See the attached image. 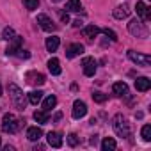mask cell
I'll list each match as a JSON object with an SVG mask.
<instances>
[{
	"instance_id": "obj_1",
	"label": "cell",
	"mask_w": 151,
	"mask_h": 151,
	"mask_svg": "<svg viewBox=\"0 0 151 151\" xmlns=\"http://www.w3.org/2000/svg\"><path fill=\"white\" fill-rule=\"evenodd\" d=\"M7 89H9V96H11V101H13V105L18 109V110H25V107H27V98H25V94H23V91L16 86V84H9L7 86Z\"/></svg>"
},
{
	"instance_id": "obj_2",
	"label": "cell",
	"mask_w": 151,
	"mask_h": 151,
	"mask_svg": "<svg viewBox=\"0 0 151 151\" xmlns=\"http://www.w3.org/2000/svg\"><path fill=\"white\" fill-rule=\"evenodd\" d=\"M112 128H114V132L117 133V137H123V139L130 137V133H132L130 123L126 121V117H124L123 114H116V116H114V119H112Z\"/></svg>"
},
{
	"instance_id": "obj_3",
	"label": "cell",
	"mask_w": 151,
	"mask_h": 151,
	"mask_svg": "<svg viewBox=\"0 0 151 151\" xmlns=\"http://www.w3.org/2000/svg\"><path fill=\"white\" fill-rule=\"evenodd\" d=\"M23 123H25V121H22V119H18L14 114L7 112V114L2 117V130H4L6 133H16V132L23 126Z\"/></svg>"
},
{
	"instance_id": "obj_4",
	"label": "cell",
	"mask_w": 151,
	"mask_h": 151,
	"mask_svg": "<svg viewBox=\"0 0 151 151\" xmlns=\"http://www.w3.org/2000/svg\"><path fill=\"white\" fill-rule=\"evenodd\" d=\"M128 30H130V34L135 36V37H146V36H147L146 25L142 23V20H137V18L128 23Z\"/></svg>"
},
{
	"instance_id": "obj_5",
	"label": "cell",
	"mask_w": 151,
	"mask_h": 151,
	"mask_svg": "<svg viewBox=\"0 0 151 151\" xmlns=\"http://www.w3.org/2000/svg\"><path fill=\"white\" fill-rule=\"evenodd\" d=\"M128 59L132 62H135L137 66H142V68H149L151 66V57L146 55V53H137L135 50H128Z\"/></svg>"
},
{
	"instance_id": "obj_6",
	"label": "cell",
	"mask_w": 151,
	"mask_h": 151,
	"mask_svg": "<svg viewBox=\"0 0 151 151\" xmlns=\"http://www.w3.org/2000/svg\"><path fill=\"white\" fill-rule=\"evenodd\" d=\"M86 114H87V105L82 100H77V101L73 103V112H71L73 119H82Z\"/></svg>"
},
{
	"instance_id": "obj_7",
	"label": "cell",
	"mask_w": 151,
	"mask_h": 151,
	"mask_svg": "<svg viewBox=\"0 0 151 151\" xmlns=\"http://www.w3.org/2000/svg\"><path fill=\"white\" fill-rule=\"evenodd\" d=\"M82 66H84V75H86V77H94V73H96V60L93 57H84Z\"/></svg>"
},
{
	"instance_id": "obj_8",
	"label": "cell",
	"mask_w": 151,
	"mask_h": 151,
	"mask_svg": "<svg viewBox=\"0 0 151 151\" xmlns=\"http://www.w3.org/2000/svg\"><path fill=\"white\" fill-rule=\"evenodd\" d=\"M22 43H23V37H22V36H14V37L9 41V46L6 48V53H7V55H16V52L22 48Z\"/></svg>"
},
{
	"instance_id": "obj_9",
	"label": "cell",
	"mask_w": 151,
	"mask_h": 151,
	"mask_svg": "<svg viewBox=\"0 0 151 151\" xmlns=\"http://www.w3.org/2000/svg\"><path fill=\"white\" fill-rule=\"evenodd\" d=\"M37 23H39V27H41L43 30H46V32H53V30H55L53 22H52L46 14H37Z\"/></svg>"
},
{
	"instance_id": "obj_10",
	"label": "cell",
	"mask_w": 151,
	"mask_h": 151,
	"mask_svg": "<svg viewBox=\"0 0 151 151\" xmlns=\"http://www.w3.org/2000/svg\"><path fill=\"white\" fill-rule=\"evenodd\" d=\"M82 53H84V45H80V43H73L66 48V57L68 59H73V57L82 55Z\"/></svg>"
},
{
	"instance_id": "obj_11",
	"label": "cell",
	"mask_w": 151,
	"mask_h": 151,
	"mask_svg": "<svg viewBox=\"0 0 151 151\" xmlns=\"http://www.w3.org/2000/svg\"><path fill=\"white\" fill-rule=\"evenodd\" d=\"M135 11H137V14H139V18H140L142 22H146V20H149V16H151V11H149V6H146L144 2H137V6H135Z\"/></svg>"
},
{
	"instance_id": "obj_12",
	"label": "cell",
	"mask_w": 151,
	"mask_h": 151,
	"mask_svg": "<svg viewBox=\"0 0 151 151\" xmlns=\"http://www.w3.org/2000/svg\"><path fill=\"white\" fill-rule=\"evenodd\" d=\"M27 78H29V84H32V86H43V84L46 82L45 75H43V73H36V71L27 73Z\"/></svg>"
},
{
	"instance_id": "obj_13",
	"label": "cell",
	"mask_w": 151,
	"mask_h": 151,
	"mask_svg": "<svg viewBox=\"0 0 151 151\" xmlns=\"http://www.w3.org/2000/svg\"><path fill=\"white\" fill-rule=\"evenodd\" d=\"M149 87H151V80L147 77H139L135 80V89L139 93H146V91H149Z\"/></svg>"
},
{
	"instance_id": "obj_14",
	"label": "cell",
	"mask_w": 151,
	"mask_h": 151,
	"mask_svg": "<svg viewBox=\"0 0 151 151\" xmlns=\"http://www.w3.org/2000/svg\"><path fill=\"white\" fill-rule=\"evenodd\" d=\"M46 139H48V144H50L52 147H60V146H62V135H60L59 132H50V133L46 135Z\"/></svg>"
},
{
	"instance_id": "obj_15",
	"label": "cell",
	"mask_w": 151,
	"mask_h": 151,
	"mask_svg": "<svg viewBox=\"0 0 151 151\" xmlns=\"http://www.w3.org/2000/svg\"><path fill=\"white\" fill-rule=\"evenodd\" d=\"M128 16H130V7H128L126 4L117 6V7L114 9V18H116V20H124V18H128Z\"/></svg>"
},
{
	"instance_id": "obj_16",
	"label": "cell",
	"mask_w": 151,
	"mask_h": 151,
	"mask_svg": "<svg viewBox=\"0 0 151 151\" xmlns=\"http://www.w3.org/2000/svg\"><path fill=\"white\" fill-rule=\"evenodd\" d=\"M41 137H43V130H41L39 126H30V128L27 130V139H29V140L36 142V140H39Z\"/></svg>"
},
{
	"instance_id": "obj_17",
	"label": "cell",
	"mask_w": 151,
	"mask_h": 151,
	"mask_svg": "<svg viewBox=\"0 0 151 151\" xmlns=\"http://www.w3.org/2000/svg\"><path fill=\"white\" fill-rule=\"evenodd\" d=\"M112 91H114V94H117V96H126V94H128V86H126L124 82H116V84L112 86Z\"/></svg>"
},
{
	"instance_id": "obj_18",
	"label": "cell",
	"mask_w": 151,
	"mask_h": 151,
	"mask_svg": "<svg viewBox=\"0 0 151 151\" xmlns=\"http://www.w3.org/2000/svg\"><path fill=\"white\" fill-rule=\"evenodd\" d=\"M48 69H50L52 75H60V62H59V59L52 57L48 60Z\"/></svg>"
},
{
	"instance_id": "obj_19",
	"label": "cell",
	"mask_w": 151,
	"mask_h": 151,
	"mask_svg": "<svg viewBox=\"0 0 151 151\" xmlns=\"http://www.w3.org/2000/svg\"><path fill=\"white\" fill-rule=\"evenodd\" d=\"M80 9H82L80 0H68L66 2V11H69V13H78Z\"/></svg>"
},
{
	"instance_id": "obj_20",
	"label": "cell",
	"mask_w": 151,
	"mask_h": 151,
	"mask_svg": "<svg viewBox=\"0 0 151 151\" xmlns=\"http://www.w3.org/2000/svg\"><path fill=\"white\" fill-rule=\"evenodd\" d=\"M59 45H60V39H59L57 36H52V37L46 39V50H48V52H55V50L59 48Z\"/></svg>"
},
{
	"instance_id": "obj_21",
	"label": "cell",
	"mask_w": 151,
	"mask_h": 151,
	"mask_svg": "<svg viewBox=\"0 0 151 151\" xmlns=\"http://www.w3.org/2000/svg\"><path fill=\"white\" fill-rule=\"evenodd\" d=\"M34 119H36L39 124H46V123L50 121V117H48V112H46V110H36V112H34Z\"/></svg>"
},
{
	"instance_id": "obj_22",
	"label": "cell",
	"mask_w": 151,
	"mask_h": 151,
	"mask_svg": "<svg viewBox=\"0 0 151 151\" xmlns=\"http://www.w3.org/2000/svg\"><path fill=\"white\" fill-rule=\"evenodd\" d=\"M116 147H117V144H116V140L112 137H105L103 139V142H101V149L103 151H114Z\"/></svg>"
},
{
	"instance_id": "obj_23",
	"label": "cell",
	"mask_w": 151,
	"mask_h": 151,
	"mask_svg": "<svg viewBox=\"0 0 151 151\" xmlns=\"http://www.w3.org/2000/svg\"><path fill=\"white\" fill-rule=\"evenodd\" d=\"M101 30H100V27H96V25H87L86 29H84V34H86V37H96L98 34H100Z\"/></svg>"
},
{
	"instance_id": "obj_24",
	"label": "cell",
	"mask_w": 151,
	"mask_h": 151,
	"mask_svg": "<svg viewBox=\"0 0 151 151\" xmlns=\"http://www.w3.org/2000/svg\"><path fill=\"white\" fill-rule=\"evenodd\" d=\"M55 105H57V98L53 96V94H50L45 101H43V110H52V109H55Z\"/></svg>"
},
{
	"instance_id": "obj_25",
	"label": "cell",
	"mask_w": 151,
	"mask_h": 151,
	"mask_svg": "<svg viewBox=\"0 0 151 151\" xmlns=\"http://www.w3.org/2000/svg\"><path fill=\"white\" fill-rule=\"evenodd\" d=\"M41 100H43V93H41V91H32V93H29V103L37 105Z\"/></svg>"
},
{
	"instance_id": "obj_26",
	"label": "cell",
	"mask_w": 151,
	"mask_h": 151,
	"mask_svg": "<svg viewBox=\"0 0 151 151\" xmlns=\"http://www.w3.org/2000/svg\"><path fill=\"white\" fill-rule=\"evenodd\" d=\"M23 6L29 9V11H36L39 7V0H23Z\"/></svg>"
},
{
	"instance_id": "obj_27",
	"label": "cell",
	"mask_w": 151,
	"mask_h": 151,
	"mask_svg": "<svg viewBox=\"0 0 151 151\" xmlns=\"http://www.w3.org/2000/svg\"><path fill=\"white\" fill-rule=\"evenodd\" d=\"M14 36H16V34H14V29H11V27H6V29H4V34H2V39H6V41H11Z\"/></svg>"
},
{
	"instance_id": "obj_28",
	"label": "cell",
	"mask_w": 151,
	"mask_h": 151,
	"mask_svg": "<svg viewBox=\"0 0 151 151\" xmlns=\"http://www.w3.org/2000/svg\"><path fill=\"white\" fill-rule=\"evenodd\" d=\"M140 133H142V139H144L146 142H149V140H151V126H149V124H144Z\"/></svg>"
},
{
	"instance_id": "obj_29",
	"label": "cell",
	"mask_w": 151,
	"mask_h": 151,
	"mask_svg": "<svg viewBox=\"0 0 151 151\" xmlns=\"http://www.w3.org/2000/svg\"><path fill=\"white\" fill-rule=\"evenodd\" d=\"M93 100H94L96 103H105V100H107V96H105L103 93H100V91H96V93H93Z\"/></svg>"
},
{
	"instance_id": "obj_30",
	"label": "cell",
	"mask_w": 151,
	"mask_h": 151,
	"mask_svg": "<svg viewBox=\"0 0 151 151\" xmlns=\"http://www.w3.org/2000/svg\"><path fill=\"white\" fill-rule=\"evenodd\" d=\"M68 144H69L71 147H75V146L78 144V135H77V133H69V135H68Z\"/></svg>"
},
{
	"instance_id": "obj_31",
	"label": "cell",
	"mask_w": 151,
	"mask_h": 151,
	"mask_svg": "<svg viewBox=\"0 0 151 151\" xmlns=\"http://www.w3.org/2000/svg\"><path fill=\"white\" fill-rule=\"evenodd\" d=\"M103 34H105L110 41H117V34H116L114 30H110V29H103Z\"/></svg>"
},
{
	"instance_id": "obj_32",
	"label": "cell",
	"mask_w": 151,
	"mask_h": 151,
	"mask_svg": "<svg viewBox=\"0 0 151 151\" xmlns=\"http://www.w3.org/2000/svg\"><path fill=\"white\" fill-rule=\"evenodd\" d=\"M16 55H18V57H22V59H29V57H30V53H29V52H25V50H22V48L16 52Z\"/></svg>"
},
{
	"instance_id": "obj_33",
	"label": "cell",
	"mask_w": 151,
	"mask_h": 151,
	"mask_svg": "<svg viewBox=\"0 0 151 151\" xmlns=\"http://www.w3.org/2000/svg\"><path fill=\"white\" fill-rule=\"evenodd\" d=\"M60 20H62L64 23H68V22H69V16H68V13H60Z\"/></svg>"
},
{
	"instance_id": "obj_34",
	"label": "cell",
	"mask_w": 151,
	"mask_h": 151,
	"mask_svg": "<svg viewBox=\"0 0 151 151\" xmlns=\"http://www.w3.org/2000/svg\"><path fill=\"white\" fill-rule=\"evenodd\" d=\"M89 142H91V144H93V146H96V144H98V137H96V135H93V137H91V140H89Z\"/></svg>"
},
{
	"instance_id": "obj_35",
	"label": "cell",
	"mask_w": 151,
	"mask_h": 151,
	"mask_svg": "<svg viewBox=\"0 0 151 151\" xmlns=\"http://www.w3.org/2000/svg\"><path fill=\"white\" fill-rule=\"evenodd\" d=\"M82 25H84V23H82L80 20H75V22H73V27H77V29H78V27H82Z\"/></svg>"
},
{
	"instance_id": "obj_36",
	"label": "cell",
	"mask_w": 151,
	"mask_h": 151,
	"mask_svg": "<svg viewBox=\"0 0 151 151\" xmlns=\"http://www.w3.org/2000/svg\"><path fill=\"white\" fill-rule=\"evenodd\" d=\"M60 117H62V114H60V112H57V114H55V116H53V121H59V119H60Z\"/></svg>"
},
{
	"instance_id": "obj_37",
	"label": "cell",
	"mask_w": 151,
	"mask_h": 151,
	"mask_svg": "<svg viewBox=\"0 0 151 151\" xmlns=\"http://www.w3.org/2000/svg\"><path fill=\"white\" fill-rule=\"evenodd\" d=\"M52 2H62V0H52Z\"/></svg>"
},
{
	"instance_id": "obj_38",
	"label": "cell",
	"mask_w": 151,
	"mask_h": 151,
	"mask_svg": "<svg viewBox=\"0 0 151 151\" xmlns=\"http://www.w3.org/2000/svg\"><path fill=\"white\" fill-rule=\"evenodd\" d=\"M0 96H2V87H0Z\"/></svg>"
},
{
	"instance_id": "obj_39",
	"label": "cell",
	"mask_w": 151,
	"mask_h": 151,
	"mask_svg": "<svg viewBox=\"0 0 151 151\" xmlns=\"http://www.w3.org/2000/svg\"><path fill=\"white\" fill-rule=\"evenodd\" d=\"M0 144H2V140H0Z\"/></svg>"
}]
</instances>
